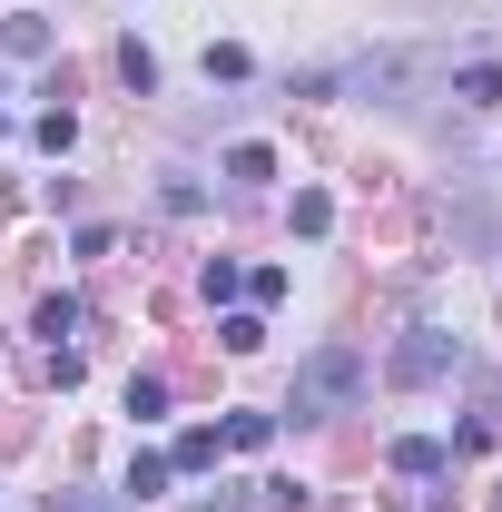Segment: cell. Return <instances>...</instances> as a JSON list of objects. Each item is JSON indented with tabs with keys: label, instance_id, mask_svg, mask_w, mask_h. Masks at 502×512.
<instances>
[{
	"label": "cell",
	"instance_id": "cell-1",
	"mask_svg": "<svg viewBox=\"0 0 502 512\" xmlns=\"http://www.w3.org/2000/svg\"><path fill=\"white\" fill-rule=\"evenodd\" d=\"M365 384H375V365H365L355 345H315L306 365H296V384H286V414H296V424H325V414H345Z\"/></svg>",
	"mask_w": 502,
	"mask_h": 512
},
{
	"label": "cell",
	"instance_id": "cell-2",
	"mask_svg": "<svg viewBox=\"0 0 502 512\" xmlns=\"http://www.w3.org/2000/svg\"><path fill=\"white\" fill-rule=\"evenodd\" d=\"M453 365H463V345H453L443 325H414V335L394 345V384H443Z\"/></svg>",
	"mask_w": 502,
	"mask_h": 512
},
{
	"label": "cell",
	"instance_id": "cell-3",
	"mask_svg": "<svg viewBox=\"0 0 502 512\" xmlns=\"http://www.w3.org/2000/svg\"><path fill=\"white\" fill-rule=\"evenodd\" d=\"M453 99H463V109H493L502 99V60H463L453 69Z\"/></svg>",
	"mask_w": 502,
	"mask_h": 512
},
{
	"label": "cell",
	"instance_id": "cell-4",
	"mask_svg": "<svg viewBox=\"0 0 502 512\" xmlns=\"http://www.w3.org/2000/svg\"><path fill=\"white\" fill-rule=\"evenodd\" d=\"M217 453H227V434H217V424H188V434H178V453H168V473H207Z\"/></svg>",
	"mask_w": 502,
	"mask_h": 512
},
{
	"label": "cell",
	"instance_id": "cell-5",
	"mask_svg": "<svg viewBox=\"0 0 502 512\" xmlns=\"http://www.w3.org/2000/svg\"><path fill=\"white\" fill-rule=\"evenodd\" d=\"M0 50H10V60H50V20H40V10L0 20Z\"/></svg>",
	"mask_w": 502,
	"mask_h": 512
},
{
	"label": "cell",
	"instance_id": "cell-6",
	"mask_svg": "<svg viewBox=\"0 0 502 512\" xmlns=\"http://www.w3.org/2000/svg\"><path fill=\"white\" fill-rule=\"evenodd\" d=\"M158 493H168V453H138V463H128V483H119V503L138 512V503H158Z\"/></svg>",
	"mask_w": 502,
	"mask_h": 512
},
{
	"label": "cell",
	"instance_id": "cell-7",
	"mask_svg": "<svg viewBox=\"0 0 502 512\" xmlns=\"http://www.w3.org/2000/svg\"><path fill=\"white\" fill-rule=\"evenodd\" d=\"M197 296H207V306H237V296H247L237 256H207V266H197Z\"/></svg>",
	"mask_w": 502,
	"mask_h": 512
},
{
	"label": "cell",
	"instance_id": "cell-8",
	"mask_svg": "<svg viewBox=\"0 0 502 512\" xmlns=\"http://www.w3.org/2000/svg\"><path fill=\"white\" fill-rule=\"evenodd\" d=\"M394 473H414V483H434V473H443V444H434V434H404V444H394Z\"/></svg>",
	"mask_w": 502,
	"mask_h": 512
},
{
	"label": "cell",
	"instance_id": "cell-9",
	"mask_svg": "<svg viewBox=\"0 0 502 512\" xmlns=\"http://www.w3.org/2000/svg\"><path fill=\"white\" fill-rule=\"evenodd\" d=\"M286 217H296V237H325V227H335V197H325V188H296Z\"/></svg>",
	"mask_w": 502,
	"mask_h": 512
},
{
	"label": "cell",
	"instance_id": "cell-10",
	"mask_svg": "<svg viewBox=\"0 0 502 512\" xmlns=\"http://www.w3.org/2000/svg\"><path fill=\"white\" fill-rule=\"evenodd\" d=\"M128 414L158 424V414H168V375H128Z\"/></svg>",
	"mask_w": 502,
	"mask_h": 512
},
{
	"label": "cell",
	"instance_id": "cell-11",
	"mask_svg": "<svg viewBox=\"0 0 502 512\" xmlns=\"http://www.w3.org/2000/svg\"><path fill=\"white\" fill-rule=\"evenodd\" d=\"M266 434H276V414H227V453H256Z\"/></svg>",
	"mask_w": 502,
	"mask_h": 512
},
{
	"label": "cell",
	"instance_id": "cell-12",
	"mask_svg": "<svg viewBox=\"0 0 502 512\" xmlns=\"http://www.w3.org/2000/svg\"><path fill=\"white\" fill-rule=\"evenodd\" d=\"M40 335H50V345L79 335V296H40Z\"/></svg>",
	"mask_w": 502,
	"mask_h": 512
},
{
	"label": "cell",
	"instance_id": "cell-13",
	"mask_svg": "<svg viewBox=\"0 0 502 512\" xmlns=\"http://www.w3.org/2000/svg\"><path fill=\"white\" fill-rule=\"evenodd\" d=\"M217 345H227V355H256V345H266V316H227V325H217Z\"/></svg>",
	"mask_w": 502,
	"mask_h": 512
},
{
	"label": "cell",
	"instance_id": "cell-14",
	"mask_svg": "<svg viewBox=\"0 0 502 512\" xmlns=\"http://www.w3.org/2000/svg\"><path fill=\"white\" fill-rule=\"evenodd\" d=\"M227 178H247V188H256V178H276V148H256V138H247V148L227 158Z\"/></svg>",
	"mask_w": 502,
	"mask_h": 512
},
{
	"label": "cell",
	"instance_id": "cell-15",
	"mask_svg": "<svg viewBox=\"0 0 502 512\" xmlns=\"http://www.w3.org/2000/svg\"><path fill=\"white\" fill-rule=\"evenodd\" d=\"M69 138H79V119H69V109H40V148H50V158H69Z\"/></svg>",
	"mask_w": 502,
	"mask_h": 512
},
{
	"label": "cell",
	"instance_id": "cell-16",
	"mask_svg": "<svg viewBox=\"0 0 502 512\" xmlns=\"http://www.w3.org/2000/svg\"><path fill=\"white\" fill-rule=\"evenodd\" d=\"M247 69H256V60L237 50V40H217V50H207V79H247Z\"/></svg>",
	"mask_w": 502,
	"mask_h": 512
},
{
	"label": "cell",
	"instance_id": "cell-17",
	"mask_svg": "<svg viewBox=\"0 0 502 512\" xmlns=\"http://www.w3.org/2000/svg\"><path fill=\"white\" fill-rule=\"evenodd\" d=\"M50 512H128L119 493H50Z\"/></svg>",
	"mask_w": 502,
	"mask_h": 512
}]
</instances>
